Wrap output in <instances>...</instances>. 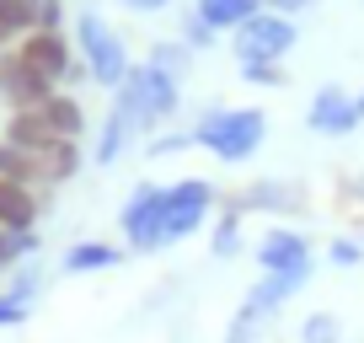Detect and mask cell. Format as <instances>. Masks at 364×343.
Returning a JSON list of instances; mask_svg holds the SVG:
<instances>
[{
    "label": "cell",
    "mask_w": 364,
    "mask_h": 343,
    "mask_svg": "<svg viewBox=\"0 0 364 343\" xmlns=\"http://www.w3.org/2000/svg\"><path fill=\"white\" fill-rule=\"evenodd\" d=\"M262 139H268V113L262 107H209L193 124V145H204L215 161H230V167L252 161Z\"/></svg>",
    "instance_id": "6da1fadb"
},
{
    "label": "cell",
    "mask_w": 364,
    "mask_h": 343,
    "mask_svg": "<svg viewBox=\"0 0 364 343\" xmlns=\"http://www.w3.org/2000/svg\"><path fill=\"white\" fill-rule=\"evenodd\" d=\"M75 54H80V65H86V75L97 80V86H107V92H118L124 75L134 70V59H129V48H124V33H113L97 11L75 16Z\"/></svg>",
    "instance_id": "7a4b0ae2"
},
{
    "label": "cell",
    "mask_w": 364,
    "mask_h": 343,
    "mask_svg": "<svg viewBox=\"0 0 364 343\" xmlns=\"http://www.w3.org/2000/svg\"><path fill=\"white\" fill-rule=\"evenodd\" d=\"M118 231L134 252H161L166 247V188L161 183H134L129 204L118 209Z\"/></svg>",
    "instance_id": "3957f363"
},
{
    "label": "cell",
    "mask_w": 364,
    "mask_h": 343,
    "mask_svg": "<svg viewBox=\"0 0 364 343\" xmlns=\"http://www.w3.org/2000/svg\"><path fill=\"white\" fill-rule=\"evenodd\" d=\"M295 43H300L295 16H279V11H257L252 22L236 27V59L241 65H279Z\"/></svg>",
    "instance_id": "277c9868"
},
{
    "label": "cell",
    "mask_w": 364,
    "mask_h": 343,
    "mask_svg": "<svg viewBox=\"0 0 364 343\" xmlns=\"http://www.w3.org/2000/svg\"><path fill=\"white\" fill-rule=\"evenodd\" d=\"M150 129V118H145V107H139V97H134V86H118L113 92V107H107V118H102V129H97V167H118L124 161V150L134 145L139 134Z\"/></svg>",
    "instance_id": "5b68a950"
},
{
    "label": "cell",
    "mask_w": 364,
    "mask_h": 343,
    "mask_svg": "<svg viewBox=\"0 0 364 343\" xmlns=\"http://www.w3.org/2000/svg\"><path fill=\"white\" fill-rule=\"evenodd\" d=\"M11 48L38 70V75L54 80L59 92H65V86H75V80H91V75H86V65H80V54L70 48V38H65V33H27V38H16Z\"/></svg>",
    "instance_id": "8992f818"
},
{
    "label": "cell",
    "mask_w": 364,
    "mask_h": 343,
    "mask_svg": "<svg viewBox=\"0 0 364 343\" xmlns=\"http://www.w3.org/2000/svg\"><path fill=\"white\" fill-rule=\"evenodd\" d=\"M220 204L215 183H204V177H182V183L166 188V247H177V241H188L198 226L209 220V209Z\"/></svg>",
    "instance_id": "52a82bcc"
},
{
    "label": "cell",
    "mask_w": 364,
    "mask_h": 343,
    "mask_svg": "<svg viewBox=\"0 0 364 343\" xmlns=\"http://www.w3.org/2000/svg\"><path fill=\"white\" fill-rule=\"evenodd\" d=\"M54 92H59V86H54L48 75H38V70L16 54V48H0V102H6V113L43 107Z\"/></svg>",
    "instance_id": "ba28073f"
},
{
    "label": "cell",
    "mask_w": 364,
    "mask_h": 343,
    "mask_svg": "<svg viewBox=\"0 0 364 343\" xmlns=\"http://www.w3.org/2000/svg\"><path fill=\"white\" fill-rule=\"evenodd\" d=\"M124 80L134 86V97H139V107H145L150 129L177 118V107H182V80H177V75H166V70H156V65L145 59V65H134Z\"/></svg>",
    "instance_id": "9c48e42d"
},
{
    "label": "cell",
    "mask_w": 364,
    "mask_h": 343,
    "mask_svg": "<svg viewBox=\"0 0 364 343\" xmlns=\"http://www.w3.org/2000/svg\"><path fill=\"white\" fill-rule=\"evenodd\" d=\"M306 124H311V134H353V129L364 124V107H359V97H348L343 86H321L316 97H311V107H306Z\"/></svg>",
    "instance_id": "30bf717a"
},
{
    "label": "cell",
    "mask_w": 364,
    "mask_h": 343,
    "mask_svg": "<svg viewBox=\"0 0 364 343\" xmlns=\"http://www.w3.org/2000/svg\"><path fill=\"white\" fill-rule=\"evenodd\" d=\"M252 252H257V268H262V274L311 268V241H306V231H295V226H273V231H262Z\"/></svg>",
    "instance_id": "8fae6325"
},
{
    "label": "cell",
    "mask_w": 364,
    "mask_h": 343,
    "mask_svg": "<svg viewBox=\"0 0 364 343\" xmlns=\"http://www.w3.org/2000/svg\"><path fill=\"white\" fill-rule=\"evenodd\" d=\"M230 204L247 215V209H279V215H289V209H306V188L300 183H284V177H257V183H247Z\"/></svg>",
    "instance_id": "7c38bea8"
},
{
    "label": "cell",
    "mask_w": 364,
    "mask_h": 343,
    "mask_svg": "<svg viewBox=\"0 0 364 343\" xmlns=\"http://www.w3.org/2000/svg\"><path fill=\"white\" fill-rule=\"evenodd\" d=\"M311 268H316V263H311ZM311 268H284V274H262L257 285H252V295L241 300V306H247L257 322H262V317H273V311L284 306V300L295 295V290H306V285H311Z\"/></svg>",
    "instance_id": "4fadbf2b"
},
{
    "label": "cell",
    "mask_w": 364,
    "mask_h": 343,
    "mask_svg": "<svg viewBox=\"0 0 364 343\" xmlns=\"http://www.w3.org/2000/svg\"><path fill=\"white\" fill-rule=\"evenodd\" d=\"M38 215H43V199L0 177V231H38Z\"/></svg>",
    "instance_id": "5bb4252c"
},
{
    "label": "cell",
    "mask_w": 364,
    "mask_h": 343,
    "mask_svg": "<svg viewBox=\"0 0 364 343\" xmlns=\"http://www.w3.org/2000/svg\"><path fill=\"white\" fill-rule=\"evenodd\" d=\"M0 139H6V145H16V150H33V156H38V150H48L59 134L48 129V118L38 113V107H27V113H11V118H6Z\"/></svg>",
    "instance_id": "9a60e30c"
},
{
    "label": "cell",
    "mask_w": 364,
    "mask_h": 343,
    "mask_svg": "<svg viewBox=\"0 0 364 343\" xmlns=\"http://www.w3.org/2000/svg\"><path fill=\"white\" fill-rule=\"evenodd\" d=\"M118 263H124V247H113V241H75L65 252V274H102Z\"/></svg>",
    "instance_id": "2e32d148"
},
{
    "label": "cell",
    "mask_w": 364,
    "mask_h": 343,
    "mask_svg": "<svg viewBox=\"0 0 364 343\" xmlns=\"http://www.w3.org/2000/svg\"><path fill=\"white\" fill-rule=\"evenodd\" d=\"M193 11L204 16L215 33H236L241 22H252V16L262 11V0H193Z\"/></svg>",
    "instance_id": "e0dca14e"
},
{
    "label": "cell",
    "mask_w": 364,
    "mask_h": 343,
    "mask_svg": "<svg viewBox=\"0 0 364 343\" xmlns=\"http://www.w3.org/2000/svg\"><path fill=\"white\" fill-rule=\"evenodd\" d=\"M38 113L48 118V129H54L59 139H80L86 134V107H80V97H70V92H54Z\"/></svg>",
    "instance_id": "ac0fdd59"
},
{
    "label": "cell",
    "mask_w": 364,
    "mask_h": 343,
    "mask_svg": "<svg viewBox=\"0 0 364 343\" xmlns=\"http://www.w3.org/2000/svg\"><path fill=\"white\" fill-rule=\"evenodd\" d=\"M38 167H43V188H59L80 172V139H54L48 150H38Z\"/></svg>",
    "instance_id": "d6986e66"
},
{
    "label": "cell",
    "mask_w": 364,
    "mask_h": 343,
    "mask_svg": "<svg viewBox=\"0 0 364 343\" xmlns=\"http://www.w3.org/2000/svg\"><path fill=\"white\" fill-rule=\"evenodd\" d=\"M0 177H6V183H16V188H43V167H38V156L33 150H16V145H6V139H0Z\"/></svg>",
    "instance_id": "ffe728a7"
},
{
    "label": "cell",
    "mask_w": 364,
    "mask_h": 343,
    "mask_svg": "<svg viewBox=\"0 0 364 343\" xmlns=\"http://www.w3.org/2000/svg\"><path fill=\"white\" fill-rule=\"evenodd\" d=\"M209 247H215V258H236L241 247H247V236H241V209L236 204H225V215L215 220V231H209Z\"/></svg>",
    "instance_id": "44dd1931"
},
{
    "label": "cell",
    "mask_w": 364,
    "mask_h": 343,
    "mask_svg": "<svg viewBox=\"0 0 364 343\" xmlns=\"http://www.w3.org/2000/svg\"><path fill=\"white\" fill-rule=\"evenodd\" d=\"M38 27V0H0V33L11 38H27Z\"/></svg>",
    "instance_id": "7402d4cb"
},
{
    "label": "cell",
    "mask_w": 364,
    "mask_h": 343,
    "mask_svg": "<svg viewBox=\"0 0 364 343\" xmlns=\"http://www.w3.org/2000/svg\"><path fill=\"white\" fill-rule=\"evenodd\" d=\"M6 295L22 300V306H38V295H43V263H38V258L16 263V274H11V285H6Z\"/></svg>",
    "instance_id": "603a6c76"
},
{
    "label": "cell",
    "mask_w": 364,
    "mask_h": 343,
    "mask_svg": "<svg viewBox=\"0 0 364 343\" xmlns=\"http://www.w3.org/2000/svg\"><path fill=\"white\" fill-rule=\"evenodd\" d=\"M150 65H156V70H166V75H188V65H193V48H188V43H156V48H150Z\"/></svg>",
    "instance_id": "cb8c5ba5"
},
{
    "label": "cell",
    "mask_w": 364,
    "mask_h": 343,
    "mask_svg": "<svg viewBox=\"0 0 364 343\" xmlns=\"http://www.w3.org/2000/svg\"><path fill=\"white\" fill-rule=\"evenodd\" d=\"M300 343H343V322L332 311H311L300 322Z\"/></svg>",
    "instance_id": "d4e9b609"
},
{
    "label": "cell",
    "mask_w": 364,
    "mask_h": 343,
    "mask_svg": "<svg viewBox=\"0 0 364 343\" xmlns=\"http://www.w3.org/2000/svg\"><path fill=\"white\" fill-rule=\"evenodd\" d=\"M182 43L193 48V54H198V48H215V27H209L198 11H188V16H182Z\"/></svg>",
    "instance_id": "484cf974"
},
{
    "label": "cell",
    "mask_w": 364,
    "mask_h": 343,
    "mask_svg": "<svg viewBox=\"0 0 364 343\" xmlns=\"http://www.w3.org/2000/svg\"><path fill=\"white\" fill-rule=\"evenodd\" d=\"M327 258H332V268H359V263H364V247H359L353 236H338V241L327 247Z\"/></svg>",
    "instance_id": "4316f807"
},
{
    "label": "cell",
    "mask_w": 364,
    "mask_h": 343,
    "mask_svg": "<svg viewBox=\"0 0 364 343\" xmlns=\"http://www.w3.org/2000/svg\"><path fill=\"white\" fill-rule=\"evenodd\" d=\"M33 33H65V0H38V27Z\"/></svg>",
    "instance_id": "83f0119b"
},
{
    "label": "cell",
    "mask_w": 364,
    "mask_h": 343,
    "mask_svg": "<svg viewBox=\"0 0 364 343\" xmlns=\"http://www.w3.org/2000/svg\"><path fill=\"white\" fill-rule=\"evenodd\" d=\"M241 80H247V86H284V70L279 65H241Z\"/></svg>",
    "instance_id": "f1b7e54d"
},
{
    "label": "cell",
    "mask_w": 364,
    "mask_h": 343,
    "mask_svg": "<svg viewBox=\"0 0 364 343\" xmlns=\"http://www.w3.org/2000/svg\"><path fill=\"white\" fill-rule=\"evenodd\" d=\"M27 317H33V306H22V300H11L6 290H0V327H22Z\"/></svg>",
    "instance_id": "f546056e"
},
{
    "label": "cell",
    "mask_w": 364,
    "mask_h": 343,
    "mask_svg": "<svg viewBox=\"0 0 364 343\" xmlns=\"http://www.w3.org/2000/svg\"><path fill=\"white\" fill-rule=\"evenodd\" d=\"M193 145V129H188V134H156L150 139V156H177V150H188Z\"/></svg>",
    "instance_id": "4dcf8cb0"
},
{
    "label": "cell",
    "mask_w": 364,
    "mask_h": 343,
    "mask_svg": "<svg viewBox=\"0 0 364 343\" xmlns=\"http://www.w3.org/2000/svg\"><path fill=\"white\" fill-rule=\"evenodd\" d=\"M306 6H316V0H262V11H279V16H295Z\"/></svg>",
    "instance_id": "1f68e13d"
},
{
    "label": "cell",
    "mask_w": 364,
    "mask_h": 343,
    "mask_svg": "<svg viewBox=\"0 0 364 343\" xmlns=\"http://www.w3.org/2000/svg\"><path fill=\"white\" fill-rule=\"evenodd\" d=\"M118 6H124V11H166V6H171V0H118Z\"/></svg>",
    "instance_id": "d6a6232c"
},
{
    "label": "cell",
    "mask_w": 364,
    "mask_h": 343,
    "mask_svg": "<svg viewBox=\"0 0 364 343\" xmlns=\"http://www.w3.org/2000/svg\"><path fill=\"white\" fill-rule=\"evenodd\" d=\"M16 268V247H11V231H0V274Z\"/></svg>",
    "instance_id": "836d02e7"
},
{
    "label": "cell",
    "mask_w": 364,
    "mask_h": 343,
    "mask_svg": "<svg viewBox=\"0 0 364 343\" xmlns=\"http://www.w3.org/2000/svg\"><path fill=\"white\" fill-rule=\"evenodd\" d=\"M0 48H11V38H6V33H0Z\"/></svg>",
    "instance_id": "e575fe53"
},
{
    "label": "cell",
    "mask_w": 364,
    "mask_h": 343,
    "mask_svg": "<svg viewBox=\"0 0 364 343\" xmlns=\"http://www.w3.org/2000/svg\"><path fill=\"white\" fill-rule=\"evenodd\" d=\"M359 107H364V97H359Z\"/></svg>",
    "instance_id": "d590c367"
}]
</instances>
